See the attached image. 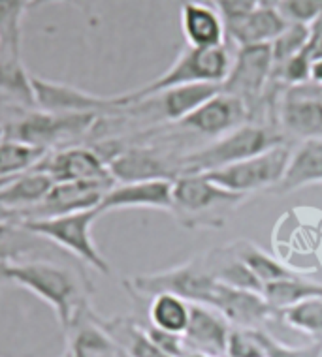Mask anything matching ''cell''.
Wrapping results in <instances>:
<instances>
[{
	"label": "cell",
	"mask_w": 322,
	"mask_h": 357,
	"mask_svg": "<svg viewBox=\"0 0 322 357\" xmlns=\"http://www.w3.org/2000/svg\"><path fill=\"white\" fill-rule=\"evenodd\" d=\"M247 196L234 194L215 185L204 173H183L174 178L172 215L183 228H223L230 213H234Z\"/></svg>",
	"instance_id": "6da1fadb"
},
{
	"label": "cell",
	"mask_w": 322,
	"mask_h": 357,
	"mask_svg": "<svg viewBox=\"0 0 322 357\" xmlns=\"http://www.w3.org/2000/svg\"><path fill=\"white\" fill-rule=\"evenodd\" d=\"M8 282L29 289L38 299L47 303L64 333H68L83 308L87 307L74 273L45 259H31L10 265Z\"/></svg>",
	"instance_id": "7a4b0ae2"
},
{
	"label": "cell",
	"mask_w": 322,
	"mask_h": 357,
	"mask_svg": "<svg viewBox=\"0 0 322 357\" xmlns=\"http://www.w3.org/2000/svg\"><path fill=\"white\" fill-rule=\"evenodd\" d=\"M281 143H286V136L275 126L258 123L242 124L240 128L217 137L210 145L185 154L181 158V175L207 173L232 166L235 162L247 160L254 154L264 153Z\"/></svg>",
	"instance_id": "3957f363"
},
{
	"label": "cell",
	"mask_w": 322,
	"mask_h": 357,
	"mask_svg": "<svg viewBox=\"0 0 322 357\" xmlns=\"http://www.w3.org/2000/svg\"><path fill=\"white\" fill-rule=\"evenodd\" d=\"M230 66H232V56H230L226 45L210 47V50L186 45L164 74L132 93H124V107H131L149 96H155L166 89H174V86L205 85V83L221 85L228 75Z\"/></svg>",
	"instance_id": "277c9868"
},
{
	"label": "cell",
	"mask_w": 322,
	"mask_h": 357,
	"mask_svg": "<svg viewBox=\"0 0 322 357\" xmlns=\"http://www.w3.org/2000/svg\"><path fill=\"white\" fill-rule=\"evenodd\" d=\"M98 216L100 211L96 207V209L75 211V213H66V215L32 218V220H23L21 224L27 229H31L32 234L50 241L53 247L66 250L74 258L93 267L102 275H110L112 267L108 264V259L102 256L98 247L94 245L93 239V224Z\"/></svg>",
	"instance_id": "5b68a950"
},
{
	"label": "cell",
	"mask_w": 322,
	"mask_h": 357,
	"mask_svg": "<svg viewBox=\"0 0 322 357\" xmlns=\"http://www.w3.org/2000/svg\"><path fill=\"white\" fill-rule=\"evenodd\" d=\"M217 284L204 258H194L183 265L170 267L166 271L138 275L131 280H124V286L132 294L151 297L159 294H172L185 301L200 303V305H211Z\"/></svg>",
	"instance_id": "8992f818"
},
{
	"label": "cell",
	"mask_w": 322,
	"mask_h": 357,
	"mask_svg": "<svg viewBox=\"0 0 322 357\" xmlns=\"http://www.w3.org/2000/svg\"><path fill=\"white\" fill-rule=\"evenodd\" d=\"M292 149L286 143L275 145L264 153L254 154L247 160L204 173L215 185L234 194L249 196L254 192H272L285 175Z\"/></svg>",
	"instance_id": "52a82bcc"
},
{
	"label": "cell",
	"mask_w": 322,
	"mask_h": 357,
	"mask_svg": "<svg viewBox=\"0 0 322 357\" xmlns=\"http://www.w3.org/2000/svg\"><path fill=\"white\" fill-rule=\"evenodd\" d=\"M272 43L237 47L232 59V66L226 79L221 83V91L232 94L247 104L251 115L254 107L262 105L268 94V86L273 77Z\"/></svg>",
	"instance_id": "ba28073f"
},
{
	"label": "cell",
	"mask_w": 322,
	"mask_h": 357,
	"mask_svg": "<svg viewBox=\"0 0 322 357\" xmlns=\"http://www.w3.org/2000/svg\"><path fill=\"white\" fill-rule=\"evenodd\" d=\"M96 121V113H45L34 111L17 123L4 126L6 137L31 143L36 147L50 149V145L64 137L85 134Z\"/></svg>",
	"instance_id": "9c48e42d"
},
{
	"label": "cell",
	"mask_w": 322,
	"mask_h": 357,
	"mask_svg": "<svg viewBox=\"0 0 322 357\" xmlns=\"http://www.w3.org/2000/svg\"><path fill=\"white\" fill-rule=\"evenodd\" d=\"M31 83L34 105L38 111H45V113H96L98 115V111L124 107L123 94L98 96L68 83L45 79L40 75H32Z\"/></svg>",
	"instance_id": "30bf717a"
},
{
	"label": "cell",
	"mask_w": 322,
	"mask_h": 357,
	"mask_svg": "<svg viewBox=\"0 0 322 357\" xmlns=\"http://www.w3.org/2000/svg\"><path fill=\"white\" fill-rule=\"evenodd\" d=\"M279 126L285 136L322 137V86L311 81L286 89L279 102Z\"/></svg>",
	"instance_id": "8fae6325"
},
{
	"label": "cell",
	"mask_w": 322,
	"mask_h": 357,
	"mask_svg": "<svg viewBox=\"0 0 322 357\" xmlns=\"http://www.w3.org/2000/svg\"><path fill=\"white\" fill-rule=\"evenodd\" d=\"M36 169L47 173L55 183H100L110 188L115 186L108 162L98 151L89 147H70L47 154Z\"/></svg>",
	"instance_id": "7c38bea8"
},
{
	"label": "cell",
	"mask_w": 322,
	"mask_h": 357,
	"mask_svg": "<svg viewBox=\"0 0 322 357\" xmlns=\"http://www.w3.org/2000/svg\"><path fill=\"white\" fill-rule=\"evenodd\" d=\"M247 123H251V111L247 104L221 91L177 124L189 132L217 139Z\"/></svg>",
	"instance_id": "4fadbf2b"
},
{
	"label": "cell",
	"mask_w": 322,
	"mask_h": 357,
	"mask_svg": "<svg viewBox=\"0 0 322 357\" xmlns=\"http://www.w3.org/2000/svg\"><path fill=\"white\" fill-rule=\"evenodd\" d=\"M115 185L119 183H138L172 178L181 175V158L170 160L168 156L149 147H131L119 151L108 160Z\"/></svg>",
	"instance_id": "5bb4252c"
},
{
	"label": "cell",
	"mask_w": 322,
	"mask_h": 357,
	"mask_svg": "<svg viewBox=\"0 0 322 357\" xmlns=\"http://www.w3.org/2000/svg\"><path fill=\"white\" fill-rule=\"evenodd\" d=\"M207 307L219 310L232 327L243 329H264L268 321L277 316L261 291L232 288L221 282L217 284L215 296Z\"/></svg>",
	"instance_id": "9a60e30c"
},
{
	"label": "cell",
	"mask_w": 322,
	"mask_h": 357,
	"mask_svg": "<svg viewBox=\"0 0 322 357\" xmlns=\"http://www.w3.org/2000/svg\"><path fill=\"white\" fill-rule=\"evenodd\" d=\"M172 178L119 183L105 192L98 205L100 215L123 209H156L172 211Z\"/></svg>",
	"instance_id": "2e32d148"
},
{
	"label": "cell",
	"mask_w": 322,
	"mask_h": 357,
	"mask_svg": "<svg viewBox=\"0 0 322 357\" xmlns=\"http://www.w3.org/2000/svg\"><path fill=\"white\" fill-rule=\"evenodd\" d=\"M232 326L219 310L207 305L191 303V318L183 335L186 351H202L207 356L226 357Z\"/></svg>",
	"instance_id": "e0dca14e"
},
{
	"label": "cell",
	"mask_w": 322,
	"mask_h": 357,
	"mask_svg": "<svg viewBox=\"0 0 322 357\" xmlns=\"http://www.w3.org/2000/svg\"><path fill=\"white\" fill-rule=\"evenodd\" d=\"M108 190L110 186L100 183H55L42 205L32 209L25 220L96 209Z\"/></svg>",
	"instance_id": "ac0fdd59"
},
{
	"label": "cell",
	"mask_w": 322,
	"mask_h": 357,
	"mask_svg": "<svg viewBox=\"0 0 322 357\" xmlns=\"http://www.w3.org/2000/svg\"><path fill=\"white\" fill-rule=\"evenodd\" d=\"M181 31L189 47H221L224 45L226 29L221 13L210 4L196 0H180Z\"/></svg>",
	"instance_id": "d6986e66"
},
{
	"label": "cell",
	"mask_w": 322,
	"mask_h": 357,
	"mask_svg": "<svg viewBox=\"0 0 322 357\" xmlns=\"http://www.w3.org/2000/svg\"><path fill=\"white\" fill-rule=\"evenodd\" d=\"M286 25L288 21L275 8H256L245 15L224 21L226 38L237 47L273 43Z\"/></svg>",
	"instance_id": "ffe728a7"
},
{
	"label": "cell",
	"mask_w": 322,
	"mask_h": 357,
	"mask_svg": "<svg viewBox=\"0 0 322 357\" xmlns=\"http://www.w3.org/2000/svg\"><path fill=\"white\" fill-rule=\"evenodd\" d=\"M319 183H322V137H313L292 151L285 175L272 192L281 196Z\"/></svg>",
	"instance_id": "44dd1931"
},
{
	"label": "cell",
	"mask_w": 322,
	"mask_h": 357,
	"mask_svg": "<svg viewBox=\"0 0 322 357\" xmlns=\"http://www.w3.org/2000/svg\"><path fill=\"white\" fill-rule=\"evenodd\" d=\"M85 310L87 307L68 329V357H123L124 351L117 340L105 331L98 318H91Z\"/></svg>",
	"instance_id": "7402d4cb"
},
{
	"label": "cell",
	"mask_w": 322,
	"mask_h": 357,
	"mask_svg": "<svg viewBox=\"0 0 322 357\" xmlns=\"http://www.w3.org/2000/svg\"><path fill=\"white\" fill-rule=\"evenodd\" d=\"M55 181L44 172L32 169L0 185V204L8 209L17 211L25 220L32 209L42 205Z\"/></svg>",
	"instance_id": "603a6c76"
},
{
	"label": "cell",
	"mask_w": 322,
	"mask_h": 357,
	"mask_svg": "<svg viewBox=\"0 0 322 357\" xmlns=\"http://www.w3.org/2000/svg\"><path fill=\"white\" fill-rule=\"evenodd\" d=\"M217 93H221V85H210V83H205V85H181L174 86V89H166V91H162L155 96H149L145 100L153 102V107L159 111L162 119L177 124L204 102L213 98Z\"/></svg>",
	"instance_id": "cb8c5ba5"
},
{
	"label": "cell",
	"mask_w": 322,
	"mask_h": 357,
	"mask_svg": "<svg viewBox=\"0 0 322 357\" xmlns=\"http://www.w3.org/2000/svg\"><path fill=\"white\" fill-rule=\"evenodd\" d=\"M50 241L32 234L21 222H0V261L8 265L31 261L32 256L51 248Z\"/></svg>",
	"instance_id": "d4e9b609"
},
{
	"label": "cell",
	"mask_w": 322,
	"mask_h": 357,
	"mask_svg": "<svg viewBox=\"0 0 322 357\" xmlns=\"http://www.w3.org/2000/svg\"><path fill=\"white\" fill-rule=\"evenodd\" d=\"M262 296L266 297L270 307L279 314V312L294 307L298 303L309 301V299H322V282L309 280L300 273L296 277L266 284L262 289Z\"/></svg>",
	"instance_id": "484cf974"
},
{
	"label": "cell",
	"mask_w": 322,
	"mask_h": 357,
	"mask_svg": "<svg viewBox=\"0 0 322 357\" xmlns=\"http://www.w3.org/2000/svg\"><path fill=\"white\" fill-rule=\"evenodd\" d=\"M230 248H232V252L237 258L242 259L243 264L247 265L249 271L253 273L262 286L300 275L292 267L285 265L283 261H279L275 256L268 254L261 247H256L251 241H237L234 245H230Z\"/></svg>",
	"instance_id": "4316f807"
},
{
	"label": "cell",
	"mask_w": 322,
	"mask_h": 357,
	"mask_svg": "<svg viewBox=\"0 0 322 357\" xmlns=\"http://www.w3.org/2000/svg\"><path fill=\"white\" fill-rule=\"evenodd\" d=\"M47 154H50V149L4 137L0 142V185L10 178L36 169Z\"/></svg>",
	"instance_id": "83f0119b"
},
{
	"label": "cell",
	"mask_w": 322,
	"mask_h": 357,
	"mask_svg": "<svg viewBox=\"0 0 322 357\" xmlns=\"http://www.w3.org/2000/svg\"><path fill=\"white\" fill-rule=\"evenodd\" d=\"M191 318V303L172 294H159L149 303L151 327L161 331L185 335Z\"/></svg>",
	"instance_id": "f1b7e54d"
},
{
	"label": "cell",
	"mask_w": 322,
	"mask_h": 357,
	"mask_svg": "<svg viewBox=\"0 0 322 357\" xmlns=\"http://www.w3.org/2000/svg\"><path fill=\"white\" fill-rule=\"evenodd\" d=\"M102 321V320H100ZM105 331L117 340L124 356L129 357H172L166 351H162L159 346L151 340L147 331L131 320H113L102 321Z\"/></svg>",
	"instance_id": "f546056e"
},
{
	"label": "cell",
	"mask_w": 322,
	"mask_h": 357,
	"mask_svg": "<svg viewBox=\"0 0 322 357\" xmlns=\"http://www.w3.org/2000/svg\"><path fill=\"white\" fill-rule=\"evenodd\" d=\"M32 0H0V56L21 59V25Z\"/></svg>",
	"instance_id": "4dcf8cb0"
},
{
	"label": "cell",
	"mask_w": 322,
	"mask_h": 357,
	"mask_svg": "<svg viewBox=\"0 0 322 357\" xmlns=\"http://www.w3.org/2000/svg\"><path fill=\"white\" fill-rule=\"evenodd\" d=\"M32 74H29L23 66L21 59H8L0 56V93L12 96L25 105H34V94H32Z\"/></svg>",
	"instance_id": "1f68e13d"
},
{
	"label": "cell",
	"mask_w": 322,
	"mask_h": 357,
	"mask_svg": "<svg viewBox=\"0 0 322 357\" xmlns=\"http://www.w3.org/2000/svg\"><path fill=\"white\" fill-rule=\"evenodd\" d=\"M286 326L305 333L315 339H322V299H309L279 312Z\"/></svg>",
	"instance_id": "d6a6232c"
},
{
	"label": "cell",
	"mask_w": 322,
	"mask_h": 357,
	"mask_svg": "<svg viewBox=\"0 0 322 357\" xmlns=\"http://www.w3.org/2000/svg\"><path fill=\"white\" fill-rule=\"evenodd\" d=\"M311 43V29L309 25L304 23H288L286 29L272 43V53H273V64L275 68L281 66L283 62L298 55L300 51L305 50ZM273 68V70H275Z\"/></svg>",
	"instance_id": "836d02e7"
},
{
	"label": "cell",
	"mask_w": 322,
	"mask_h": 357,
	"mask_svg": "<svg viewBox=\"0 0 322 357\" xmlns=\"http://www.w3.org/2000/svg\"><path fill=\"white\" fill-rule=\"evenodd\" d=\"M261 331L262 329L232 327L226 344V357H266Z\"/></svg>",
	"instance_id": "e575fe53"
},
{
	"label": "cell",
	"mask_w": 322,
	"mask_h": 357,
	"mask_svg": "<svg viewBox=\"0 0 322 357\" xmlns=\"http://www.w3.org/2000/svg\"><path fill=\"white\" fill-rule=\"evenodd\" d=\"M266 357H322V339H315L305 346H288L279 342L270 333L261 331Z\"/></svg>",
	"instance_id": "d590c367"
},
{
	"label": "cell",
	"mask_w": 322,
	"mask_h": 357,
	"mask_svg": "<svg viewBox=\"0 0 322 357\" xmlns=\"http://www.w3.org/2000/svg\"><path fill=\"white\" fill-rule=\"evenodd\" d=\"M322 10V0H283L279 12L288 23L311 25Z\"/></svg>",
	"instance_id": "8d00e7d4"
},
{
	"label": "cell",
	"mask_w": 322,
	"mask_h": 357,
	"mask_svg": "<svg viewBox=\"0 0 322 357\" xmlns=\"http://www.w3.org/2000/svg\"><path fill=\"white\" fill-rule=\"evenodd\" d=\"M213 8L221 13L223 21L235 19L258 8L256 0H213Z\"/></svg>",
	"instance_id": "74e56055"
},
{
	"label": "cell",
	"mask_w": 322,
	"mask_h": 357,
	"mask_svg": "<svg viewBox=\"0 0 322 357\" xmlns=\"http://www.w3.org/2000/svg\"><path fill=\"white\" fill-rule=\"evenodd\" d=\"M55 2H66V4H74V6H78L85 13H91V8H93L94 0H32L31 8L44 6V4H55Z\"/></svg>",
	"instance_id": "f35d334b"
},
{
	"label": "cell",
	"mask_w": 322,
	"mask_h": 357,
	"mask_svg": "<svg viewBox=\"0 0 322 357\" xmlns=\"http://www.w3.org/2000/svg\"><path fill=\"white\" fill-rule=\"evenodd\" d=\"M309 81L313 85L322 86V56H316V59H313V62H311Z\"/></svg>",
	"instance_id": "ab89813d"
},
{
	"label": "cell",
	"mask_w": 322,
	"mask_h": 357,
	"mask_svg": "<svg viewBox=\"0 0 322 357\" xmlns=\"http://www.w3.org/2000/svg\"><path fill=\"white\" fill-rule=\"evenodd\" d=\"M0 222H23L17 211H12L0 204Z\"/></svg>",
	"instance_id": "60d3db41"
},
{
	"label": "cell",
	"mask_w": 322,
	"mask_h": 357,
	"mask_svg": "<svg viewBox=\"0 0 322 357\" xmlns=\"http://www.w3.org/2000/svg\"><path fill=\"white\" fill-rule=\"evenodd\" d=\"M309 29H311V43L316 42V40H321L322 38V10H321V13L316 15L315 21H313V23L309 25Z\"/></svg>",
	"instance_id": "b9f144b4"
},
{
	"label": "cell",
	"mask_w": 322,
	"mask_h": 357,
	"mask_svg": "<svg viewBox=\"0 0 322 357\" xmlns=\"http://www.w3.org/2000/svg\"><path fill=\"white\" fill-rule=\"evenodd\" d=\"M281 2H283V0H256L258 8H275V10H279Z\"/></svg>",
	"instance_id": "7bdbcfd3"
},
{
	"label": "cell",
	"mask_w": 322,
	"mask_h": 357,
	"mask_svg": "<svg viewBox=\"0 0 322 357\" xmlns=\"http://www.w3.org/2000/svg\"><path fill=\"white\" fill-rule=\"evenodd\" d=\"M311 51H313V59H316V56H322V38L321 40H316V42L311 43Z\"/></svg>",
	"instance_id": "ee69618b"
},
{
	"label": "cell",
	"mask_w": 322,
	"mask_h": 357,
	"mask_svg": "<svg viewBox=\"0 0 322 357\" xmlns=\"http://www.w3.org/2000/svg\"><path fill=\"white\" fill-rule=\"evenodd\" d=\"M8 267H10V265L4 264V261H0V282H8Z\"/></svg>",
	"instance_id": "f6af8a7d"
},
{
	"label": "cell",
	"mask_w": 322,
	"mask_h": 357,
	"mask_svg": "<svg viewBox=\"0 0 322 357\" xmlns=\"http://www.w3.org/2000/svg\"><path fill=\"white\" fill-rule=\"evenodd\" d=\"M185 357H215V356H207V354H202V351H186Z\"/></svg>",
	"instance_id": "bcb514c9"
},
{
	"label": "cell",
	"mask_w": 322,
	"mask_h": 357,
	"mask_svg": "<svg viewBox=\"0 0 322 357\" xmlns=\"http://www.w3.org/2000/svg\"><path fill=\"white\" fill-rule=\"evenodd\" d=\"M4 137H6V132H4V126H0V142H2Z\"/></svg>",
	"instance_id": "7dc6e473"
},
{
	"label": "cell",
	"mask_w": 322,
	"mask_h": 357,
	"mask_svg": "<svg viewBox=\"0 0 322 357\" xmlns=\"http://www.w3.org/2000/svg\"><path fill=\"white\" fill-rule=\"evenodd\" d=\"M66 357H68V356H66Z\"/></svg>",
	"instance_id": "c3c4849f"
}]
</instances>
